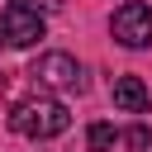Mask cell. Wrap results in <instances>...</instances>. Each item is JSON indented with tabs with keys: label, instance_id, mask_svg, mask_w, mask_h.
Listing matches in <instances>:
<instances>
[{
	"label": "cell",
	"instance_id": "obj_1",
	"mask_svg": "<svg viewBox=\"0 0 152 152\" xmlns=\"http://www.w3.org/2000/svg\"><path fill=\"white\" fill-rule=\"evenodd\" d=\"M10 128L19 138H57L71 128V109L57 100V95H33V100H19L14 114H10Z\"/></svg>",
	"mask_w": 152,
	"mask_h": 152
},
{
	"label": "cell",
	"instance_id": "obj_2",
	"mask_svg": "<svg viewBox=\"0 0 152 152\" xmlns=\"http://www.w3.org/2000/svg\"><path fill=\"white\" fill-rule=\"evenodd\" d=\"M28 81L38 90H81L86 76H81V62L71 52H38L33 66H28Z\"/></svg>",
	"mask_w": 152,
	"mask_h": 152
},
{
	"label": "cell",
	"instance_id": "obj_3",
	"mask_svg": "<svg viewBox=\"0 0 152 152\" xmlns=\"http://www.w3.org/2000/svg\"><path fill=\"white\" fill-rule=\"evenodd\" d=\"M109 33H114V43H124V48H147V43H152V10H147L142 0H124V5L114 10V19H109Z\"/></svg>",
	"mask_w": 152,
	"mask_h": 152
},
{
	"label": "cell",
	"instance_id": "obj_4",
	"mask_svg": "<svg viewBox=\"0 0 152 152\" xmlns=\"http://www.w3.org/2000/svg\"><path fill=\"white\" fill-rule=\"evenodd\" d=\"M0 38H5L10 48H38V43L48 38V24H43V14H38V10L10 5V10L0 14Z\"/></svg>",
	"mask_w": 152,
	"mask_h": 152
},
{
	"label": "cell",
	"instance_id": "obj_5",
	"mask_svg": "<svg viewBox=\"0 0 152 152\" xmlns=\"http://www.w3.org/2000/svg\"><path fill=\"white\" fill-rule=\"evenodd\" d=\"M114 104H119L124 114H142V109L152 104V95H147L142 76H119V81H114Z\"/></svg>",
	"mask_w": 152,
	"mask_h": 152
},
{
	"label": "cell",
	"instance_id": "obj_6",
	"mask_svg": "<svg viewBox=\"0 0 152 152\" xmlns=\"http://www.w3.org/2000/svg\"><path fill=\"white\" fill-rule=\"evenodd\" d=\"M114 142H119L114 124H90V128H86V147H90V152H109Z\"/></svg>",
	"mask_w": 152,
	"mask_h": 152
},
{
	"label": "cell",
	"instance_id": "obj_7",
	"mask_svg": "<svg viewBox=\"0 0 152 152\" xmlns=\"http://www.w3.org/2000/svg\"><path fill=\"white\" fill-rule=\"evenodd\" d=\"M124 147H133V152H147V147H152V133H147V124H133V128L124 133Z\"/></svg>",
	"mask_w": 152,
	"mask_h": 152
},
{
	"label": "cell",
	"instance_id": "obj_8",
	"mask_svg": "<svg viewBox=\"0 0 152 152\" xmlns=\"http://www.w3.org/2000/svg\"><path fill=\"white\" fill-rule=\"evenodd\" d=\"M10 5H24V10H38V14H48V10H62V0H10Z\"/></svg>",
	"mask_w": 152,
	"mask_h": 152
},
{
	"label": "cell",
	"instance_id": "obj_9",
	"mask_svg": "<svg viewBox=\"0 0 152 152\" xmlns=\"http://www.w3.org/2000/svg\"><path fill=\"white\" fill-rule=\"evenodd\" d=\"M0 43H5V38H0Z\"/></svg>",
	"mask_w": 152,
	"mask_h": 152
}]
</instances>
